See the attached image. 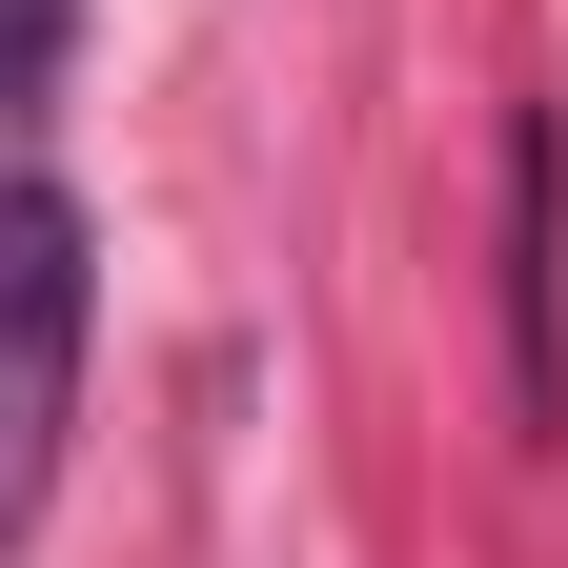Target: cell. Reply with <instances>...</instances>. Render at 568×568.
I'll return each mask as SVG.
<instances>
[{
    "mask_svg": "<svg viewBox=\"0 0 568 568\" xmlns=\"http://www.w3.org/2000/svg\"><path fill=\"white\" fill-rule=\"evenodd\" d=\"M82 305H102L82 203H61L41 142H0V528H41V487H61V426H82Z\"/></svg>",
    "mask_w": 568,
    "mask_h": 568,
    "instance_id": "obj_1",
    "label": "cell"
},
{
    "mask_svg": "<svg viewBox=\"0 0 568 568\" xmlns=\"http://www.w3.org/2000/svg\"><path fill=\"white\" fill-rule=\"evenodd\" d=\"M508 406H528V447L568 426V142H548V102L508 122Z\"/></svg>",
    "mask_w": 568,
    "mask_h": 568,
    "instance_id": "obj_2",
    "label": "cell"
},
{
    "mask_svg": "<svg viewBox=\"0 0 568 568\" xmlns=\"http://www.w3.org/2000/svg\"><path fill=\"white\" fill-rule=\"evenodd\" d=\"M61 61H82V0H0V142L61 122Z\"/></svg>",
    "mask_w": 568,
    "mask_h": 568,
    "instance_id": "obj_3",
    "label": "cell"
}]
</instances>
